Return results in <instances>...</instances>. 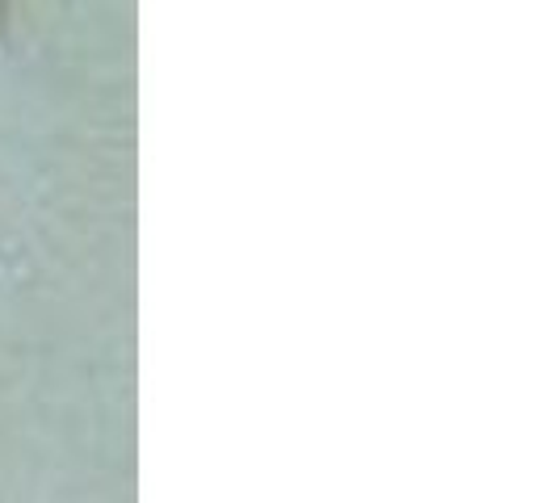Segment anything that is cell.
Masks as SVG:
<instances>
[{"instance_id":"6da1fadb","label":"cell","mask_w":558,"mask_h":503,"mask_svg":"<svg viewBox=\"0 0 558 503\" xmlns=\"http://www.w3.org/2000/svg\"><path fill=\"white\" fill-rule=\"evenodd\" d=\"M4 26H9V9L0 4V34H4Z\"/></svg>"}]
</instances>
